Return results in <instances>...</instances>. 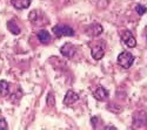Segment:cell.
I'll return each instance as SVG.
<instances>
[{
	"label": "cell",
	"mask_w": 147,
	"mask_h": 130,
	"mask_svg": "<svg viewBox=\"0 0 147 130\" xmlns=\"http://www.w3.org/2000/svg\"><path fill=\"white\" fill-rule=\"evenodd\" d=\"M28 19L30 21L33 23L34 26H38V27H41L46 23H48V19L45 17V14L42 13L41 11L39 9H34L32 11L31 13L28 14Z\"/></svg>",
	"instance_id": "6da1fadb"
},
{
	"label": "cell",
	"mask_w": 147,
	"mask_h": 130,
	"mask_svg": "<svg viewBox=\"0 0 147 130\" xmlns=\"http://www.w3.org/2000/svg\"><path fill=\"white\" fill-rule=\"evenodd\" d=\"M105 42L104 41H95L91 45V54L94 60H101L105 55Z\"/></svg>",
	"instance_id": "7a4b0ae2"
},
{
	"label": "cell",
	"mask_w": 147,
	"mask_h": 130,
	"mask_svg": "<svg viewBox=\"0 0 147 130\" xmlns=\"http://www.w3.org/2000/svg\"><path fill=\"white\" fill-rule=\"evenodd\" d=\"M53 33L57 38L61 37H73L74 35V29L68 25H57L53 27Z\"/></svg>",
	"instance_id": "3957f363"
},
{
	"label": "cell",
	"mask_w": 147,
	"mask_h": 130,
	"mask_svg": "<svg viewBox=\"0 0 147 130\" xmlns=\"http://www.w3.org/2000/svg\"><path fill=\"white\" fill-rule=\"evenodd\" d=\"M117 61H118L119 66H121L122 68H125V69H128L134 62V56L132 55V53L125 51V52H122V53L119 54Z\"/></svg>",
	"instance_id": "277c9868"
},
{
	"label": "cell",
	"mask_w": 147,
	"mask_h": 130,
	"mask_svg": "<svg viewBox=\"0 0 147 130\" xmlns=\"http://www.w3.org/2000/svg\"><path fill=\"white\" fill-rule=\"evenodd\" d=\"M147 125V114L145 111H136L133 115V127L144 128Z\"/></svg>",
	"instance_id": "5b68a950"
},
{
	"label": "cell",
	"mask_w": 147,
	"mask_h": 130,
	"mask_svg": "<svg viewBox=\"0 0 147 130\" xmlns=\"http://www.w3.org/2000/svg\"><path fill=\"white\" fill-rule=\"evenodd\" d=\"M60 53L63 54L65 57H67V59H73V57H74V55H76V53H77V48H76L74 45L67 42V43L61 46Z\"/></svg>",
	"instance_id": "8992f818"
},
{
	"label": "cell",
	"mask_w": 147,
	"mask_h": 130,
	"mask_svg": "<svg viewBox=\"0 0 147 130\" xmlns=\"http://www.w3.org/2000/svg\"><path fill=\"white\" fill-rule=\"evenodd\" d=\"M102 31H104V28H102V26L100 25V23L94 22L86 28V34L90 35V37H92V38H95V37H99V35L102 33Z\"/></svg>",
	"instance_id": "52a82bcc"
},
{
	"label": "cell",
	"mask_w": 147,
	"mask_h": 130,
	"mask_svg": "<svg viewBox=\"0 0 147 130\" xmlns=\"http://www.w3.org/2000/svg\"><path fill=\"white\" fill-rule=\"evenodd\" d=\"M121 40L124 41V43H125L127 47H129V48H133V47H136V46H137V40H136L134 35H133L129 31H126V32L122 33V35H121Z\"/></svg>",
	"instance_id": "ba28073f"
},
{
	"label": "cell",
	"mask_w": 147,
	"mask_h": 130,
	"mask_svg": "<svg viewBox=\"0 0 147 130\" xmlns=\"http://www.w3.org/2000/svg\"><path fill=\"white\" fill-rule=\"evenodd\" d=\"M109 96V93L104 88V87H98L93 91V97L98 101H106Z\"/></svg>",
	"instance_id": "9c48e42d"
},
{
	"label": "cell",
	"mask_w": 147,
	"mask_h": 130,
	"mask_svg": "<svg viewBox=\"0 0 147 130\" xmlns=\"http://www.w3.org/2000/svg\"><path fill=\"white\" fill-rule=\"evenodd\" d=\"M79 100V95L73 91V90H68L65 95V99H64V104L65 105H72L73 103H76L77 101Z\"/></svg>",
	"instance_id": "30bf717a"
},
{
	"label": "cell",
	"mask_w": 147,
	"mask_h": 130,
	"mask_svg": "<svg viewBox=\"0 0 147 130\" xmlns=\"http://www.w3.org/2000/svg\"><path fill=\"white\" fill-rule=\"evenodd\" d=\"M11 4L17 9H26L31 6V0H11Z\"/></svg>",
	"instance_id": "8fae6325"
},
{
	"label": "cell",
	"mask_w": 147,
	"mask_h": 130,
	"mask_svg": "<svg viewBox=\"0 0 147 130\" xmlns=\"http://www.w3.org/2000/svg\"><path fill=\"white\" fill-rule=\"evenodd\" d=\"M36 37H38L39 41L42 45H48L51 42V34L48 33L47 31H45V29H40L38 33H36Z\"/></svg>",
	"instance_id": "7c38bea8"
},
{
	"label": "cell",
	"mask_w": 147,
	"mask_h": 130,
	"mask_svg": "<svg viewBox=\"0 0 147 130\" xmlns=\"http://www.w3.org/2000/svg\"><path fill=\"white\" fill-rule=\"evenodd\" d=\"M7 28L9 29V32H11L12 34H14V35H18V34L21 33V29H20V27L17 25V22H16L14 19H13V20H9V21L7 22Z\"/></svg>",
	"instance_id": "4fadbf2b"
},
{
	"label": "cell",
	"mask_w": 147,
	"mask_h": 130,
	"mask_svg": "<svg viewBox=\"0 0 147 130\" xmlns=\"http://www.w3.org/2000/svg\"><path fill=\"white\" fill-rule=\"evenodd\" d=\"M9 83L6 81V80H1L0 81V94H1L3 96H7L9 94Z\"/></svg>",
	"instance_id": "5bb4252c"
},
{
	"label": "cell",
	"mask_w": 147,
	"mask_h": 130,
	"mask_svg": "<svg viewBox=\"0 0 147 130\" xmlns=\"http://www.w3.org/2000/svg\"><path fill=\"white\" fill-rule=\"evenodd\" d=\"M136 11H137V13H138L139 15H144L146 12H147V8H146V6H144V5H137V6H136Z\"/></svg>",
	"instance_id": "9a60e30c"
},
{
	"label": "cell",
	"mask_w": 147,
	"mask_h": 130,
	"mask_svg": "<svg viewBox=\"0 0 147 130\" xmlns=\"http://www.w3.org/2000/svg\"><path fill=\"white\" fill-rule=\"evenodd\" d=\"M47 104L50 105V107H53L54 105V96H53L52 93H50L47 95Z\"/></svg>",
	"instance_id": "2e32d148"
},
{
	"label": "cell",
	"mask_w": 147,
	"mask_h": 130,
	"mask_svg": "<svg viewBox=\"0 0 147 130\" xmlns=\"http://www.w3.org/2000/svg\"><path fill=\"white\" fill-rule=\"evenodd\" d=\"M8 128L7 121L5 119H0V130H6Z\"/></svg>",
	"instance_id": "e0dca14e"
},
{
	"label": "cell",
	"mask_w": 147,
	"mask_h": 130,
	"mask_svg": "<svg viewBox=\"0 0 147 130\" xmlns=\"http://www.w3.org/2000/svg\"><path fill=\"white\" fill-rule=\"evenodd\" d=\"M105 129H115V127H111V125H109V127H105Z\"/></svg>",
	"instance_id": "ac0fdd59"
},
{
	"label": "cell",
	"mask_w": 147,
	"mask_h": 130,
	"mask_svg": "<svg viewBox=\"0 0 147 130\" xmlns=\"http://www.w3.org/2000/svg\"><path fill=\"white\" fill-rule=\"evenodd\" d=\"M146 39H147V37H146Z\"/></svg>",
	"instance_id": "d6986e66"
}]
</instances>
